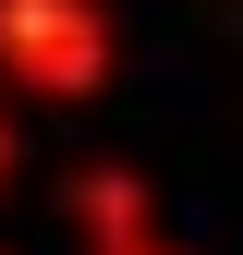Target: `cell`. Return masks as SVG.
Masks as SVG:
<instances>
[{
  "label": "cell",
  "mask_w": 243,
  "mask_h": 255,
  "mask_svg": "<svg viewBox=\"0 0 243 255\" xmlns=\"http://www.w3.org/2000/svg\"><path fill=\"white\" fill-rule=\"evenodd\" d=\"M110 73H122V24H110V0H0V98L85 110Z\"/></svg>",
  "instance_id": "cell-1"
},
{
  "label": "cell",
  "mask_w": 243,
  "mask_h": 255,
  "mask_svg": "<svg viewBox=\"0 0 243 255\" xmlns=\"http://www.w3.org/2000/svg\"><path fill=\"white\" fill-rule=\"evenodd\" d=\"M61 207H73V243H85V255H195V243L158 219V182H146L134 158H85Z\"/></svg>",
  "instance_id": "cell-2"
},
{
  "label": "cell",
  "mask_w": 243,
  "mask_h": 255,
  "mask_svg": "<svg viewBox=\"0 0 243 255\" xmlns=\"http://www.w3.org/2000/svg\"><path fill=\"white\" fill-rule=\"evenodd\" d=\"M0 182H12V98H0Z\"/></svg>",
  "instance_id": "cell-3"
}]
</instances>
